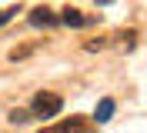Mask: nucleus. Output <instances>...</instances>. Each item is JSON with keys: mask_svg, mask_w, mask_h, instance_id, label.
Here are the masks:
<instances>
[{"mask_svg": "<svg viewBox=\"0 0 147 133\" xmlns=\"http://www.w3.org/2000/svg\"><path fill=\"white\" fill-rule=\"evenodd\" d=\"M60 106H64V100H60V93H50V90H40L34 97V103H30V113L37 116V120H50V116L60 113Z\"/></svg>", "mask_w": 147, "mask_h": 133, "instance_id": "1", "label": "nucleus"}, {"mask_svg": "<svg viewBox=\"0 0 147 133\" xmlns=\"http://www.w3.org/2000/svg\"><path fill=\"white\" fill-rule=\"evenodd\" d=\"M94 13H84V10H77V7H64L60 10V23H67V27H87V23H94Z\"/></svg>", "mask_w": 147, "mask_h": 133, "instance_id": "2", "label": "nucleus"}, {"mask_svg": "<svg viewBox=\"0 0 147 133\" xmlns=\"http://www.w3.org/2000/svg\"><path fill=\"white\" fill-rule=\"evenodd\" d=\"M30 23H34V27H57L60 17H57L50 7H34V10H30Z\"/></svg>", "mask_w": 147, "mask_h": 133, "instance_id": "3", "label": "nucleus"}, {"mask_svg": "<svg viewBox=\"0 0 147 133\" xmlns=\"http://www.w3.org/2000/svg\"><path fill=\"white\" fill-rule=\"evenodd\" d=\"M110 116H114V100L104 97L100 103H97V110H94V123H107Z\"/></svg>", "mask_w": 147, "mask_h": 133, "instance_id": "4", "label": "nucleus"}, {"mask_svg": "<svg viewBox=\"0 0 147 133\" xmlns=\"http://www.w3.org/2000/svg\"><path fill=\"white\" fill-rule=\"evenodd\" d=\"M67 130L70 133H94L97 123H87V116H70V120H67Z\"/></svg>", "mask_w": 147, "mask_h": 133, "instance_id": "5", "label": "nucleus"}, {"mask_svg": "<svg viewBox=\"0 0 147 133\" xmlns=\"http://www.w3.org/2000/svg\"><path fill=\"white\" fill-rule=\"evenodd\" d=\"M117 40L124 43V50H130V47L137 43V30H120V33H117Z\"/></svg>", "mask_w": 147, "mask_h": 133, "instance_id": "6", "label": "nucleus"}, {"mask_svg": "<svg viewBox=\"0 0 147 133\" xmlns=\"http://www.w3.org/2000/svg\"><path fill=\"white\" fill-rule=\"evenodd\" d=\"M27 110H13V113H10V123H27Z\"/></svg>", "mask_w": 147, "mask_h": 133, "instance_id": "7", "label": "nucleus"}, {"mask_svg": "<svg viewBox=\"0 0 147 133\" xmlns=\"http://www.w3.org/2000/svg\"><path fill=\"white\" fill-rule=\"evenodd\" d=\"M40 133H70V130H67V123H57V126H44Z\"/></svg>", "mask_w": 147, "mask_h": 133, "instance_id": "8", "label": "nucleus"}, {"mask_svg": "<svg viewBox=\"0 0 147 133\" xmlns=\"http://www.w3.org/2000/svg\"><path fill=\"white\" fill-rule=\"evenodd\" d=\"M17 10H20V7H10V10H0V27L7 23V20H10V17H13V13H17Z\"/></svg>", "mask_w": 147, "mask_h": 133, "instance_id": "9", "label": "nucleus"}, {"mask_svg": "<svg viewBox=\"0 0 147 133\" xmlns=\"http://www.w3.org/2000/svg\"><path fill=\"white\" fill-rule=\"evenodd\" d=\"M84 47H87V50H104V47H107V40H87Z\"/></svg>", "mask_w": 147, "mask_h": 133, "instance_id": "10", "label": "nucleus"}, {"mask_svg": "<svg viewBox=\"0 0 147 133\" xmlns=\"http://www.w3.org/2000/svg\"><path fill=\"white\" fill-rule=\"evenodd\" d=\"M107 3H110V0H97V7H107Z\"/></svg>", "mask_w": 147, "mask_h": 133, "instance_id": "11", "label": "nucleus"}]
</instances>
